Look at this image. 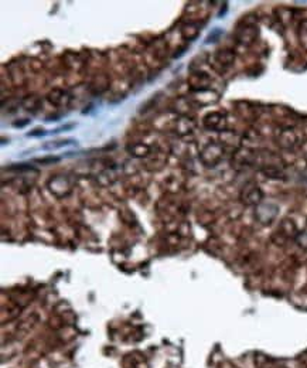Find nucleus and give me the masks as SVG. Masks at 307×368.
<instances>
[{
  "instance_id": "1",
  "label": "nucleus",
  "mask_w": 307,
  "mask_h": 368,
  "mask_svg": "<svg viewBox=\"0 0 307 368\" xmlns=\"http://www.w3.org/2000/svg\"><path fill=\"white\" fill-rule=\"evenodd\" d=\"M242 200L248 205L259 204L260 200H262V191L258 187H255V186H249L242 193Z\"/></svg>"
},
{
  "instance_id": "2",
  "label": "nucleus",
  "mask_w": 307,
  "mask_h": 368,
  "mask_svg": "<svg viewBox=\"0 0 307 368\" xmlns=\"http://www.w3.org/2000/svg\"><path fill=\"white\" fill-rule=\"evenodd\" d=\"M276 208L275 207H260L258 208V212H256V215H258V218H259L260 223H263V224H269V223H272L275 217H276Z\"/></svg>"
},
{
  "instance_id": "3",
  "label": "nucleus",
  "mask_w": 307,
  "mask_h": 368,
  "mask_svg": "<svg viewBox=\"0 0 307 368\" xmlns=\"http://www.w3.org/2000/svg\"><path fill=\"white\" fill-rule=\"evenodd\" d=\"M280 234L282 235H285L286 238H293V237H297V227L294 224L293 221H290V219H285V221H282V224H280Z\"/></svg>"
},
{
  "instance_id": "4",
  "label": "nucleus",
  "mask_w": 307,
  "mask_h": 368,
  "mask_svg": "<svg viewBox=\"0 0 307 368\" xmlns=\"http://www.w3.org/2000/svg\"><path fill=\"white\" fill-rule=\"evenodd\" d=\"M217 60L221 64H224V65H231L232 62H234V53H231L229 50H222L217 55Z\"/></svg>"
},
{
  "instance_id": "5",
  "label": "nucleus",
  "mask_w": 307,
  "mask_h": 368,
  "mask_svg": "<svg viewBox=\"0 0 307 368\" xmlns=\"http://www.w3.org/2000/svg\"><path fill=\"white\" fill-rule=\"evenodd\" d=\"M255 31H253L252 28H244L242 30V33H241V41H244V43H249V41H252L255 39Z\"/></svg>"
},
{
  "instance_id": "6",
  "label": "nucleus",
  "mask_w": 307,
  "mask_h": 368,
  "mask_svg": "<svg viewBox=\"0 0 307 368\" xmlns=\"http://www.w3.org/2000/svg\"><path fill=\"white\" fill-rule=\"evenodd\" d=\"M296 241H297V244H299L300 248H303V249H306L307 251V231L299 232L297 237H296Z\"/></svg>"
}]
</instances>
